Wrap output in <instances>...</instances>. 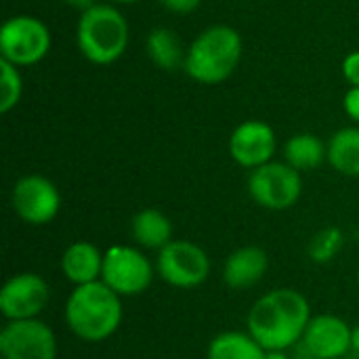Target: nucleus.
Listing matches in <instances>:
<instances>
[{
    "mask_svg": "<svg viewBox=\"0 0 359 359\" xmlns=\"http://www.w3.org/2000/svg\"><path fill=\"white\" fill-rule=\"evenodd\" d=\"M358 284H359V271H358Z\"/></svg>",
    "mask_w": 359,
    "mask_h": 359,
    "instance_id": "29",
    "label": "nucleus"
},
{
    "mask_svg": "<svg viewBox=\"0 0 359 359\" xmlns=\"http://www.w3.org/2000/svg\"><path fill=\"white\" fill-rule=\"evenodd\" d=\"M111 2H120V4H130V2H139V0H111Z\"/></svg>",
    "mask_w": 359,
    "mask_h": 359,
    "instance_id": "28",
    "label": "nucleus"
},
{
    "mask_svg": "<svg viewBox=\"0 0 359 359\" xmlns=\"http://www.w3.org/2000/svg\"><path fill=\"white\" fill-rule=\"evenodd\" d=\"M65 2L76 8H82V11H88L90 6H95V0H65Z\"/></svg>",
    "mask_w": 359,
    "mask_h": 359,
    "instance_id": "26",
    "label": "nucleus"
},
{
    "mask_svg": "<svg viewBox=\"0 0 359 359\" xmlns=\"http://www.w3.org/2000/svg\"><path fill=\"white\" fill-rule=\"evenodd\" d=\"M65 320L78 339L86 343H101L122 324L120 294L101 280L76 286L65 305Z\"/></svg>",
    "mask_w": 359,
    "mask_h": 359,
    "instance_id": "2",
    "label": "nucleus"
},
{
    "mask_svg": "<svg viewBox=\"0 0 359 359\" xmlns=\"http://www.w3.org/2000/svg\"><path fill=\"white\" fill-rule=\"evenodd\" d=\"M147 53L158 67L170 72L185 65V57H187L183 55L181 40L168 27H158L147 36Z\"/></svg>",
    "mask_w": 359,
    "mask_h": 359,
    "instance_id": "19",
    "label": "nucleus"
},
{
    "mask_svg": "<svg viewBox=\"0 0 359 359\" xmlns=\"http://www.w3.org/2000/svg\"><path fill=\"white\" fill-rule=\"evenodd\" d=\"M351 349L359 351V326L353 328V334H351Z\"/></svg>",
    "mask_w": 359,
    "mask_h": 359,
    "instance_id": "27",
    "label": "nucleus"
},
{
    "mask_svg": "<svg viewBox=\"0 0 359 359\" xmlns=\"http://www.w3.org/2000/svg\"><path fill=\"white\" fill-rule=\"evenodd\" d=\"M345 236L339 227H324L309 242V257L313 263H330L343 248Z\"/></svg>",
    "mask_w": 359,
    "mask_h": 359,
    "instance_id": "21",
    "label": "nucleus"
},
{
    "mask_svg": "<svg viewBox=\"0 0 359 359\" xmlns=\"http://www.w3.org/2000/svg\"><path fill=\"white\" fill-rule=\"evenodd\" d=\"M269 269V257L259 246H242L233 250L223 267L225 284L233 290H246L257 286Z\"/></svg>",
    "mask_w": 359,
    "mask_h": 359,
    "instance_id": "14",
    "label": "nucleus"
},
{
    "mask_svg": "<svg viewBox=\"0 0 359 359\" xmlns=\"http://www.w3.org/2000/svg\"><path fill=\"white\" fill-rule=\"evenodd\" d=\"M158 273L175 288H196L208 280L210 259L194 242H170L158 255Z\"/></svg>",
    "mask_w": 359,
    "mask_h": 359,
    "instance_id": "8",
    "label": "nucleus"
},
{
    "mask_svg": "<svg viewBox=\"0 0 359 359\" xmlns=\"http://www.w3.org/2000/svg\"><path fill=\"white\" fill-rule=\"evenodd\" d=\"M50 48L48 27L27 15L8 19L0 29V55L13 65H34Z\"/></svg>",
    "mask_w": 359,
    "mask_h": 359,
    "instance_id": "6",
    "label": "nucleus"
},
{
    "mask_svg": "<svg viewBox=\"0 0 359 359\" xmlns=\"http://www.w3.org/2000/svg\"><path fill=\"white\" fill-rule=\"evenodd\" d=\"M76 36L78 46L88 61L109 65L126 50L128 23L118 8L109 4H95L82 13Z\"/></svg>",
    "mask_w": 359,
    "mask_h": 359,
    "instance_id": "4",
    "label": "nucleus"
},
{
    "mask_svg": "<svg viewBox=\"0 0 359 359\" xmlns=\"http://www.w3.org/2000/svg\"><path fill=\"white\" fill-rule=\"evenodd\" d=\"M50 288L38 273H17L0 290V313L8 322L36 320L48 305Z\"/></svg>",
    "mask_w": 359,
    "mask_h": 359,
    "instance_id": "10",
    "label": "nucleus"
},
{
    "mask_svg": "<svg viewBox=\"0 0 359 359\" xmlns=\"http://www.w3.org/2000/svg\"><path fill=\"white\" fill-rule=\"evenodd\" d=\"M103 261L105 255L90 242H74L61 257V269L63 276L76 284H93L101 280L103 273Z\"/></svg>",
    "mask_w": 359,
    "mask_h": 359,
    "instance_id": "15",
    "label": "nucleus"
},
{
    "mask_svg": "<svg viewBox=\"0 0 359 359\" xmlns=\"http://www.w3.org/2000/svg\"><path fill=\"white\" fill-rule=\"evenodd\" d=\"M345 111L351 120L359 122V86H351V90L345 95Z\"/></svg>",
    "mask_w": 359,
    "mask_h": 359,
    "instance_id": "25",
    "label": "nucleus"
},
{
    "mask_svg": "<svg viewBox=\"0 0 359 359\" xmlns=\"http://www.w3.org/2000/svg\"><path fill=\"white\" fill-rule=\"evenodd\" d=\"M154 280L151 263L130 246H111L105 252L101 282L120 297H135L149 288Z\"/></svg>",
    "mask_w": 359,
    "mask_h": 359,
    "instance_id": "7",
    "label": "nucleus"
},
{
    "mask_svg": "<svg viewBox=\"0 0 359 359\" xmlns=\"http://www.w3.org/2000/svg\"><path fill=\"white\" fill-rule=\"evenodd\" d=\"M328 162L341 175L359 177V128H343L328 143Z\"/></svg>",
    "mask_w": 359,
    "mask_h": 359,
    "instance_id": "18",
    "label": "nucleus"
},
{
    "mask_svg": "<svg viewBox=\"0 0 359 359\" xmlns=\"http://www.w3.org/2000/svg\"><path fill=\"white\" fill-rule=\"evenodd\" d=\"M170 236H172L170 219L164 212H160L158 208H143L141 212L135 215L133 238L141 246L162 250L164 246L170 244Z\"/></svg>",
    "mask_w": 359,
    "mask_h": 359,
    "instance_id": "16",
    "label": "nucleus"
},
{
    "mask_svg": "<svg viewBox=\"0 0 359 359\" xmlns=\"http://www.w3.org/2000/svg\"><path fill=\"white\" fill-rule=\"evenodd\" d=\"M343 74L351 86H359V50L351 53L343 63Z\"/></svg>",
    "mask_w": 359,
    "mask_h": 359,
    "instance_id": "23",
    "label": "nucleus"
},
{
    "mask_svg": "<svg viewBox=\"0 0 359 359\" xmlns=\"http://www.w3.org/2000/svg\"><path fill=\"white\" fill-rule=\"evenodd\" d=\"M13 208L21 221L29 225H46L57 217L61 196L50 179L42 175H27L19 179L13 189Z\"/></svg>",
    "mask_w": 359,
    "mask_h": 359,
    "instance_id": "11",
    "label": "nucleus"
},
{
    "mask_svg": "<svg viewBox=\"0 0 359 359\" xmlns=\"http://www.w3.org/2000/svg\"><path fill=\"white\" fill-rule=\"evenodd\" d=\"M242 38L229 25H212L202 32L187 50L185 69L202 84H221L238 67Z\"/></svg>",
    "mask_w": 359,
    "mask_h": 359,
    "instance_id": "3",
    "label": "nucleus"
},
{
    "mask_svg": "<svg viewBox=\"0 0 359 359\" xmlns=\"http://www.w3.org/2000/svg\"><path fill=\"white\" fill-rule=\"evenodd\" d=\"M286 164H290L297 170H313L318 168L324 158L328 156V147L316 137V135H294L284 149Z\"/></svg>",
    "mask_w": 359,
    "mask_h": 359,
    "instance_id": "20",
    "label": "nucleus"
},
{
    "mask_svg": "<svg viewBox=\"0 0 359 359\" xmlns=\"http://www.w3.org/2000/svg\"><path fill=\"white\" fill-rule=\"evenodd\" d=\"M269 353L244 332H223L210 341L208 359H267Z\"/></svg>",
    "mask_w": 359,
    "mask_h": 359,
    "instance_id": "17",
    "label": "nucleus"
},
{
    "mask_svg": "<svg viewBox=\"0 0 359 359\" xmlns=\"http://www.w3.org/2000/svg\"><path fill=\"white\" fill-rule=\"evenodd\" d=\"M231 158L244 168H259L276 154V133L269 124L250 120L240 124L229 139Z\"/></svg>",
    "mask_w": 359,
    "mask_h": 359,
    "instance_id": "12",
    "label": "nucleus"
},
{
    "mask_svg": "<svg viewBox=\"0 0 359 359\" xmlns=\"http://www.w3.org/2000/svg\"><path fill=\"white\" fill-rule=\"evenodd\" d=\"M0 353L4 359H57V341L38 318L8 322L0 332Z\"/></svg>",
    "mask_w": 359,
    "mask_h": 359,
    "instance_id": "9",
    "label": "nucleus"
},
{
    "mask_svg": "<svg viewBox=\"0 0 359 359\" xmlns=\"http://www.w3.org/2000/svg\"><path fill=\"white\" fill-rule=\"evenodd\" d=\"M21 76L17 72V65L0 59V111H11L19 99H21Z\"/></svg>",
    "mask_w": 359,
    "mask_h": 359,
    "instance_id": "22",
    "label": "nucleus"
},
{
    "mask_svg": "<svg viewBox=\"0 0 359 359\" xmlns=\"http://www.w3.org/2000/svg\"><path fill=\"white\" fill-rule=\"evenodd\" d=\"M351 334L353 328L345 320L337 316H318L311 318L303 337V345L313 358L337 359L349 353Z\"/></svg>",
    "mask_w": 359,
    "mask_h": 359,
    "instance_id": "13",
    "label": "nucleus"
},
{
    "mask_svg": "<svg viewBox=\"0 0 359 359\" xmlns=\"http://www.w3.org/2000/svg\"><path fill=\"white\" fill-rule=\"evenodd\" d=\"M200 2H202V0H160V4L166 6L168 11H172V13H183V15L196 11V8L200 6Z\"/></svg>",
    "mask_w": 359,
    "mask_h": 359,
    "instance_id": "24",
    "label": "nucleus"
},
{
    "mask_svg": "<svg viewBox=\"0 0 359 359\" xmlns=\"http://www.w3.org/2000/svg\"><path fill=\"white\" fill-rule=\"evenodd\" d=\"M248 191L259 206L269 210H286L299 202L303 181L299 170L290 164L267 162L252 170Z\"/></svg>",
    "mask_w": 359,
    "mask_h": 359,
    "instance_id": "5",
    "label": "nucleus"
},
{
    "mask_svg": "<svg viewBox=\"0 0 359 359\" xmlns=\"http://www.w3.org/2000/svg\"><path fill=\"white\" fill-rule=\"evenodd\" d=\"M311 322L307 299L292 288H278L261 297L248 313V334L267 351H286L305 337Z\"/></svg>",
    "mask_w": 359,
    "mask_h": 359,
    "instance_id": "1",
    "label": "nucleus"
}]
</instances>
